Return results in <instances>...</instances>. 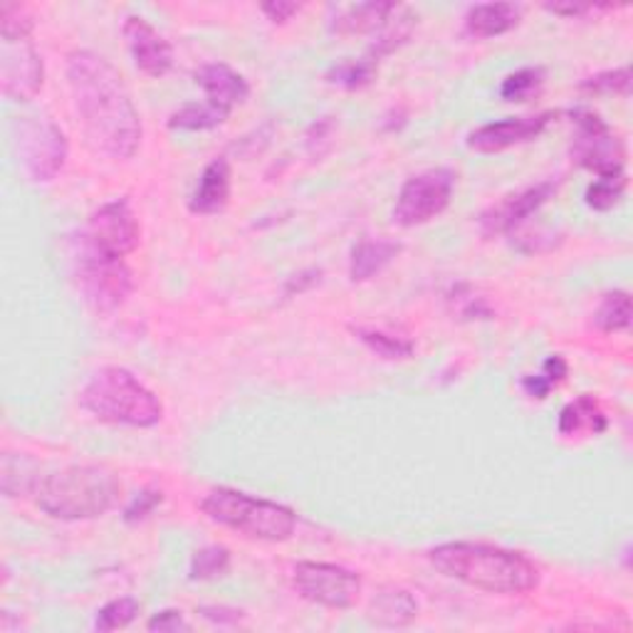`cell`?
<instances>
[{
	"label": "cell",
	"instance_id": "6da1fadb",
	"mask_svg": "<svg viewBox=\"0 0 633 633\" xmlns=\"http://www.w3.org/2000/svg\"><path fill=\"white\" fill-rule=\"evenodd\" d=\"M67 85L92 151L127 161L141 147V117L119 70L95 50L67 55Z\"/></svg>",
	"mask_w": 633,
	"mask_h": 633
},
{
	"label": "cell",
	"instance_id": "7a4b0ae2",
	"mask_svg": "<svg viewBox=\"0 0 633 633\" xmlns=\"http://www.w3.org/2000/svg\"><path fill=\"white\" fill-rule=\"evenodd\" d=\"M429 562L441 574L458 579L487 594H527L539 587V569L513 549L481 542H449L429 552Z\"/></svg>",
	"mask_w": 633,
	"mask_h": 633
},
{
	"label": "cell",
	"instance_id": "3957f363",
	"mask_svg": "<svg viewBox=\"0 0 633 633\" xmlns=\"http://www.w3.org/2000/svg\"><path fill=\"white\" fill-rule=\"evenodd\" d=\"M119 495V477L105 465H70L40 483L38 507L55 520H95L117 505Z\"/></svg>",
	"mask_w": 633,
	"mask_h": 633
},
{
	"label": "cell",
	"instance_id": "277c9868",
	"mask_svg": "<svg viewBox=\"0 0 633 633\" xmlns=\"http://www.w3.org/2000/svg\"><path fill=\"white\" fill-rule=\"evenodd\" d=\"M80 403L97 421L112 425L151 429L163 419L157 393L122 367H105L92 373L80 393Z\"/></svg>",
	"mask_w": 633,
	"mask_h": 633
},
{
	"label": "cell",
	"instance_id": "5b68a950",
	"mask_svg": "<svg viewBox=\"0 0 633 633\" xmlns=\"http://www.w3.org/2000/svg\"><path fill=\"white\" fill-rule=\"evenodd\" d=\"M201 510L209 520L261 542H285L297 527V515L289 507L231 490V487L211 490L201 500Z\"/></svg>",
	"mask_w": 633,
	"mask_h": 633
},
{
	"label": "cell",
	"instance_id": "8992f818",
	"mask_svg": "<svg viewBox=\"0 0 633 633\" xmlns=\"http://www.w3.org/2000/svg\"><path fill=\"white\" fill-rule=\"evenodd\" d=\"M70 257L85 303L95 313L107 315L127 303L134 289V277L124 257L105 253L89 241L87 233H80L72 241Z\"/></svg>",
	"mask_w": 633,
	"mask_h": 633
},
{
	"label": "cell",
	"instance_id": "52a82bcc",
	"mask_svg": "<svg viewBox=\"0 0 633 633\" xmlns=\"http://www.w3.org/2000/svg\"><path fill=\"white\" fill-rule=\"evenodd\" d=\"M15 157L33 183H50L65 169L67 137L50 117H20L13 127Z\"/></svg>",
	"mask_w": 633,
	"mask_h": 633
},
{
	"label": "cell",
	"instance_id": "ba28073f",
	"mask_svg": "<svg viewBox=\"0 0 633 633\" xmlns=\"http://www.w3.org/2000/svg\"><path fill=\"white\" fill-rule=\"evenodd\" d=\"M458 173L453 169H429L401 186L393 203L391 221L399 228H416L431 223L451 205Z\"/></svg>",
	"mask_w": 633,
	"mask_h": 633
},
{
	"label": "cell",
	"instance_id": "9c48e42d",
	"mask_svg": "<svg viewBox=\"0 0 633 633\" xmlns=\"http://www.w3.org/2000/svg\"><path fill=\"white\" fill-rule=\"evenodd\" d=\"M574 137H572V159L599 179L604 176H621L626 166V147L619 134L591 109H577Z\"/></svg>",
	"mask_w": 633,
	"mask_h": 633
},
{
	"label": "cell",
	"instance_id": "30bf717a",
	"mask_svg": "<svg viewBox=\"0 0 633 633\" xmlns=\"http://www.w3.org/2000/svg\"><path fill=\"white\" fill-rule=\"evenodd\" d=\"M297 594L325 609L345 611L357 604L361 577L347 567L325 562H299L293 572Z\"/></svg>",
	"mask_w": 633,
	"mask_h": 633
},
{
	"label": "cell",
	"instance_id": "8fae6325",
	"mask_svg": "<svg viewBox=\"0 0 633 633\" xmlns=\"http://www.w3.org/2000/svg\"><path fill=\"white\" fill-rule=\"evenodd\" d=\"M0 85L3 95L15 102H30L38 97L45 82L43 57L33 43V35L0 38Z\"/></svg>",
	"mask_w": 633,
	"mask_h": 633
},
{
	"label": "cell",
	"instance_id": "7c38bea8",
	"mask_svg": "<svg viewBox=\"0 0 633 633\" xmlns=\"http://www.w3.org/2000/svg\"><path fill=\"white\" fill-rule=\"evenodd\" d=\"M89 241L109 255L124 257L137 251L141 225L137 221V213L131 211L127 199L109 201L92 213L87 231Z\"/></svg>",
	"mask_w": 633,
	"mask_h": 633
},
{
	"label": "cell",
	"instance_id": "4fadbf2b",
	"mask_svg": "<svg viewBox=\"0 0 633 633\" xmlns=\"http://www.w3.org/2000/svg\"><path fill=\"white\" fill-rule=\"evenodd\" d=\"M555 122V112L529 114V117H507L503 122L485 124V127L468 134V149L477 154H500L517 144L537 139L549 124Z\"/></svg>",
	"mask_w": 633,
	"mask_h": 633
},
{
	"label": "cell",
	"instance_id": "5bb4252c",
	"mask_svg": "<svg viewBox=\"0 0 633 633\" xmlns=\"http://www.w3.org/2000/svg\"><path fill=\"white\" fill-rule=\"evenodd\" d=\"M122 35L127 40L129 55L144 75L163 77L173 67V50L157 28L149 25L139 15H129L122 25Z\"/></svg>",
	"mask_w": 633,
	"mask_h": 633
},
{
	"label": "cell",
	"instance_id": "9a60e30c",
	"mask_svg": "<svg viewBox=\"0 0 633 633\" xmlns=\"http://www.w3.org/2000/svg\"><path fill=\"white\" fill-rule=\"evenodd\" d=\"M557 193V181H542L532 186V189L520 191L515 196H507L490 211L481 215V231L485 238L513 233L515 228H520L529 215L537 213L542 205Z\"/></svg>",
	"mask_w": 633,
	"mask_h": 633
},
{
	"label": "cell",
	"instance_id": "2e32d148",
	"mask_svg": "<svg viewBox=\"0 0 633 633\" xmlns=\"http://www.w3.org/2000/svg\"><path fill=\"white\" fill-rule=\"evenodd\" d=\"M196 82H199L201 89L205 92V102L228 114L238 105H243L247 95H251L245 77L238 75L225 62H209V65H203L196 72Z\"/></svg>",
	"mask_w": 633,
	"mask_h": 633
},
{
	"label": "cell",
	"instance_id": "e0dca14e",
	"mask_svg": "<svg viewBox=\"0 0 633 633\" xmlns=\"http://www.w3.org/2000/svg\"><path fill=\"white\" fill-rule=\"evenodd\" d=\"M231 201V163L225 159H213L201 173V181L189 201L191 213L213 215L221 213Z\"/></svg>",
	"mask_w": 633,
	"mask_h": 633
},
{
	"label": "cell",
	"instance_id": "ac0fdd59",
	"mask_svg": "<svg viewBox=\"0 0 633 633\" xmlns=\"http://www.w3.org/2000/svg\"><path fill=\"white\" fill-rule=\"evenodd\" d=\"M401 243L387 241V238H377V241H359L351 247L349 257V277L351 283H369L377 275H381L397 257L401 255Z\"/></svg>",
	"mask_w": 633,
	"mask_h": 633
},
{
	"label": "cell",
	"instance_id": "d6986e66",
	"mask_svg": "<svg viewBox=\"0 0 633 633\" xmlns=\"http://www.w3.org/2000/svg\"><path fill=\"white\" fill-rule=\"evenodd\" d=\"M523 18V8L515 3H481L465 13V33L475 40H487L510 33Z\"/></svg>",
	"mask_w": 633,
	"mask_h": 633
},
{
	"label": "cell",
	"instance_id": "ffe728a7",
	"mask_svg": "<svg viewBox=\"0 0 633 633\" xmlns=\"http://www.w3.org/2000/svg\"><path fill=\"white\" fill-rule=\"evenodd\" d=\"M397 3H359V6H349L337 10V15L331 18L329 30L335 35H365L379 30L383 23H387L389 15L397 10Z\"/></svg>",
	"mask_w": 633,
	"mask_h": 633
},
{
	"label": "cell",
	"instance_id": "44dd1931",
	"mask_svg": "<svg viewBox=\"0 0 633 633\" xmlns=\"http://www.w3.org/2000/svg\"><path fill=\"white\" fill-rule=\"evenodd\" d=\"M416 616H419L416 599L403 589L379 591L369 606V619L379 626L401 629V626H409Z\"/></svg>",
	"mask_w": 633,
	"mask_h": 633
},
{
	"label": "cell",
	"instance_id": "7402d4cb",
	"mask_svg": "<svg viewBox=\"0 0 633 633\" xmlns=\"http://www.w3.org/2000/svg\"><path fill=\"white\" fill-rule=\"evenodd\" d=\"M606 416L604 411H601L599 401L594 397H589V393H581L579 399H574L572 403H567L559 413V423H557V431L562 435H577V433H604L606 431Z\"/></svg>",
	"mask_w": 633,
	"mask_h": 633
},
{
	"label": "cell",
	"instance_id": "603a6c76",
	"mask_svg": "<svg viewBox=\"0 0 633 633\" xmlns=\"http://www.w3.org/2000/svg\"><path fill=\"white\" fill-rule=\"evenodd\" d=\"M419 25V15L413 13L409 8H397L393 13L389 15L387 23L379 28V35L373 40L371 48H369V57L371 60H381V57H389L397 53L399 48H403L409 43V38L413 35V30Z\"/></svg>",
	"mask_w": 633,
	"mask_h": 633
},
{
	"label": "cell",
	"instance_id": "cb8c5ba5",
	"mask_svg": "<svg viewBox=\"0 0 633 633\" xmlns=\"http://www.w3.org/2000/svg\"><path fill=\"white\" fill-rule=\"evenodd\" d=\"M40 465L20 453H6L3 455V475H0V485H3L6 497H25L38 493L40 487Z\"/></svg>",
	"mask_w": 633,
	"mask_h": 633
},
{
	"label": "cell",
	"instance_id": "d4e9b609",
	"mask_svg": "<svg viewBox=\"0 0 633 633\" xmlns=\"http://www.w3.org/2000/svg\"><path fill=\"white\" fill-rule=\"evenodd\" d=\"M377 72H379V62L371 60L369 55L359 57V60L345 57V60H339L337 65H331L327 70L325 80L329 82V85L341 87L347 92H355V89L369 87L373 77H377Z\"/></svg>",
	"mask_w": 633,
	"mask_h": 633
},
{
	"label": "cell",
	"instance_id": "484cf974",
	"mask_svg": "<svg viewBox=\"0 0 633 633\" xmlns=\"http://www.w3.org/2000/svg\"><path fill=\"white\" fill-rule=\"evenodd\" d=\"M228 117H231V114L209 105V102H201V105L189 102V105H183L171 114L169 127L179 131H209L225 124Z\"/></svg>",
	"mask_w": 633,
	"mask_h": 633
},
{
	"label": "cell",
	"instance_id": "4316f807",
	"mask_svg": "<svg viewBox=\"0 0 633 633\" xmlns=\"http://www.w3.org/2000/svg\"><path fill=\"white\" fill-rule=\"evenodd\" d=\"M631 317H633V309H631V297L624 289H614V293H606L604 299H601L597 313H594V321L601 331H624L631 327Z\"/></svg>",
	"mask_w": 633,
	"mask_h": 633
},
{
	"label": "cell",
	"instance_id": "83f0119b",
	"mask_svg": "<svg viewBox=\"0 0 633 633\" xmlns=\"http://www.w3.org/2000/svg\"><path fill=\"white\" fill-rule=\"evenodd\" d=\"M355 335L365 341L373 355L387 359V361H401V359H409L413 355V345L409 339L387 335V331H381V329L355 327Z\"/></svg>",
	"mask_w": 633,
	"mask_h": 633
},
{
	"label": "cell",
	"instance_id": "f1b7e54d",
	"mask_svg": "<svg viewBox=\"0 0 633 633\" xmlns=\"http://www.w3.org/2000/svg\"><path fill=\"white\" fill-rule=\"evenodd\" d=\"M231 569V552L225 547H203L196 549L189 565V579L191 581H211L223 577Z\"/></svg>",
	"mask_w": 633,
	"mask_h": 633
},
{
	"label": "cell",
	"instance_id": "f546056e",
	"mask_svg": "<svg viewBox=\"0 0 633 633\" xmlns=\"http://www.w3.org/2000/svg\"><path fill=\"white\" fill-rule=\"evenodd\" d=\"M545 85V70L542 67H523L507 75L500 85V97L505 102H527L537 95Z\"/></svg>",
	"mask_w": 633,
	"mask_h": 633
},
{
	"label": "cell",
	"instance_id": "4dcf8cb0",
	"mask_svg": "<svg viewBox=\"0 0 633 633\" xmlns=\"http://www.w3.org/2000/svg\"><path fill=\"white\" fill-rule=\"evenodd\" d=\"M626 191V176H604L587 189V205L594 211H611Z\"/></svg>",
	"mask_w": 633,
	"mask_h": 633
},
{
	"label": "cell",
	"instance_id": "1f68e13d",
	"mask_svg": "<svg viewBox=\"0 0 633 633\" xmlns=\"http://www.w3.org/2000/svg\"><path fill=\"white\" fill-rule=\"evenodd\" d=\"M139 614V601L131 597H122L109 601L107 606H102L97 611L95 619V629L97 631H117V629H127L134 619Z\"/></svg>",
	"mask_w": 633,
	"mask_h": 633
},
{
	"label": "cell",
	"instance_id": "d6a6232c",
	"mask_svg": "<svg viewBox=\"0 0 633 633\" xmlns=\"http://www.w3.org/2000/svg\"><path fill=\"white\" fill-rule=\"evenodd\" d=\"M581 89L589 92V95H621V97H629L631 95V72L626 67L599 72V75L581 82Z\"/></svg>",
	"mask_w": 633,
	"mask_h": 633
},
{
	"label": "cell",
	"instance_id": "836d02e7",
	"mask_svg": "<svg viewBox=\"0 0 633 633\" xmlns=\"http://www.w3.org/2000/svg\"><path fill=\"white\" fill-rule=\"evenodd\" d=\"M35 20L23 6L3 3L0 6V38H25L33 35Z\"/></svg>",
	"mask_w": 633,
	"mask_h": 633
},
{
	"label": "cell",
	"instance_id": "e575fe53",
	"mask_svg": "<svg viewBox=\"0 0 633 633\" xmlns=\"http://www.w3.org/2000/svg\"><path fill=\"white\" fill-rule=\"evenodd\" d=\"M331 137H335V117H319L309 124L305 134V147L313 159H321L331 149Z\"/></svg>",
	"mask_w": 633,
	"mask_h": 633
},
{
	"label": "cell",
	"instance_id": "d590c367",
	"mask_svg": "<svg viewBox=\"0 0 633 633\" xmlns=\"http://www.w3.org/2000/svg\"><path fill=\"white\" fill-rule=\"evenodd\" d=\"M163 503V493L157 490V487H147V490H141L134 500L124 507V523L127 525H137L141 520H147V517L157 510V507Z\"/></svg>",
	"mask_w": 633,
	"mask_h": 633
},
{
	"label": "cell",
	"instance_id": "8d00e7d4",
	"mask_svg": "<svg viewBox=\"0 0 633 633\" xmlns=\"http://www.w3.org/2000/svg\"><path fill=\"white\" fill-rule=\"evenodd\" d=\"M147 629L154 631V633H157V631L159 633H179V631H191V624L183 619L181 611L166 609V611H159L157 616L149 619Z\"/></svg>",
	"mask_w": 633,
	"mask_h": 633
},
{
	"label": "cell",
	"instance_id": "74e56055",
	"mask_svg": "<svg viewBox=\"0 0 633 633\" xmlns=\"http://www.w3.org/2000/svg\"><path fill=\"white\" fill-rule=\"evenodd\" d=\"M547 13H555L559 18H584L594 10H614V6H591V3H574V0H562V3H547Z\"/></svg>",
	"mask_w": 633,
	"mask_h": 633
},
{
	"label": "cell",
	"instance_id": "f35d334b",
	"mask_svg": "<svg viewBox=\"0 0 633 633\" xmlns=\"http://www.w3.org/2000/svg\"><path fill=\"white\" fill-rule=\"evenodd\" d=\"M319 279H321L319 267H309V270H303V273L287 277L285 297H295V295L307 293V289H313L315 285H319Z\"/></svg>",
	"mask_w": 633,
	"mask_h": 633
},
{
	"label": "cell",
	"instance_id": "ab89813d",
	"mask_svg": "<svg viewBox=\"0 0 633 633\" xmlns=\"http://www.w3.org/2000/svg\"><path fill=\"white\" fill-rule=\"evenodd\" d=\"M263 13L267 15L270 23H287L289 18L297 15L299 10H303V6H297V3H287V0H273V3H263L261 6Z\"/></svg>",
	"mask_w": 633,
	"mask_h": 633
},
{
	"label": "cell",
	"instance_id": "60d3db41",
	"mask_svg": "<svg viewBox=\"0 0 633 633\" xmlns=\"http://www.w3.org/2000/svg\"><path fill=\"white\" fill-rule=\"evenodd\" d=\"M523 391L527 393L529 399H537V401H545L549 397V381L542 377V373H529V377L523 379Z\"/></svg>",
	"mask_w": 633,
	"mask_h": 633
},
{
	"label": "cell",
	"instance_id": "b9f144b4",
	"mask_svg": "<svg viewBox=\"0 0 633 633\" xmlns=\"http://www.w3.org/2000/svg\"><path fill=\"white\" fill-rule=\"evenodd\" d=\"M567 371H569V369H567V361H565L562 357H559V355H555V357H549V359L545 361V367H542V371H539V373H542V377L549 381V387L555 389L559 381H565Z\"/></svg>",
	"mask_w": 633,
	"mask_h": 633
},
{
	"label": "cell",
	"instance_id": "7bdbcfd3",
	"mask_svg": "<svg viewBox=\"0 0 633 633\" xmlns=\"http://www.w3.org/2000/svg\"><path fill=\"white\" fill-rule=\"evenodd\" d=\"M201 616L215 621V624H235L241 619V611L228 606H201Z\"/></svg>",
	"mask_w": 633,
	"mask_h": 633
}]
</instances>
